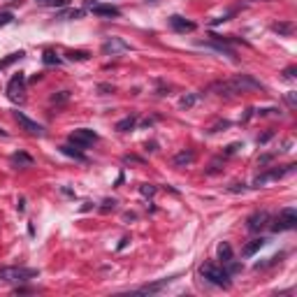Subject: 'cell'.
<instances>
[{
  "label": "cell",
  "instance_id": "6da1fadb",
  "mask_svg": "<svg viewBox=\"0 0 297 297\" xmlns=\"http://www.w3.org/2000/svg\"><path fill=\"white\" fill-rule=\"evenodd\" d=\"M200 274L205 276L207 281H209V283H214V285H221V288H228V285H230V274L225 272L223 267H219V265L207 262V265L200 267Z\"/></svg>",
  "mask_w": 297,
  "mask_h": 297
},
{
  "label": "cell",
  "instance_id": "7a4b0ae2",
  "mask_svg": "<svg viewBox=\"0 0 297 297\" xmlns=\"http://www.w3.org/2000/svg\"><path fill=\"white\" fill-rule=\"evenodd\" d=\"M37 276V269H24V267H0V281L17 283V281H28Z\"/></svg>",
  "mask_w": 297,
  "mask_h": 297
},
{
  "label": "cell",
  "instance_id": "3957f363",
  "mask_svg": "<svg viewBox=\"0 0 297 297\" xmlns=\"http://www.w3.org/2000/svg\"><path fill=\"white\" fill-rule=\"evenodd\" d=\"M7 97L12 100V103H24L26 97V77L21 72L14 74L10 79V84H7Z\"/></svg>",
  "mask_w": 297,
  "mask_h": 297
},
{
  "label": "cell",
  "instance_id": "277c9868",
  "mask_svg": "<svg viewBox=\"0 0 297 297\" xmlns=\"http://www.w3.org/2000/svg\"><path fill=\"white\" fill-rule=\"evenodd\" d=\"M295 225H297V212L292 209V207H288V209H283V212L276 216L272 230L274 232H283V230H292Z\"/></svg>",
  "mask_w": 297,
  "mask_h": 297
},
{
  "label": "cell",
  "instance_id": "5b68a950",
  "mask_svg": "<svg viewBox=\"0 0 297 297\" xmlns=\"http://www.w3.org/2000/svg\"><path fill=\"white\" fill-rule=\"evenodd\" d=\"M70 142H72L74 146H81V149H86V146L95 144L97 135L93 133V130H88V128H77V130H72V133H70Z\"/></svg>",
  "mask_w": 297,
  "mask_h": 297
},
{
  "label": "cell",
  "instance_id": "8992f818",
  "mask_svg": "<svg viewBox=\"0 0 297 297\" xmlns=\"http://www.w3.org/2000/svg\"><path fill=\"white\" fill-rule=\"evenodd\" d=\"M17 121H19V126L24 128L26 133H31V135H44V128L40 126V123L37 121H31V119H28V116L26 114H21V112H17Z\"/></svg>",
  "mask_w": 297,
  "mask_h": 297
},
{
  "label": "cell",
  "instance_id": "52a82bcc",
  "mask_svg": "<svg viewBox=\"0 0 297 297\" xmlns=\"http://www.w3.org/2000/svg\"><path fill=\"white\" fill-rule=\"evenodd\" d=\"M267 223H269V214L267 212H258V214H253L249 219V230L251 232H258V230H262V228H267Z\"/></svg>",
  "mask_w": 297,
  "mask_h": 297
},
{
  "label": "cell",
  "instance_id": "ba28073f",
  "mask_svg": "<svg viewBox=\"0 0 297 297\" xmlns=\"http://www.w3.org/2000/svg\"><path fill=\"white\" fill-rule=\"evenodd\" d=\"M128 49H130V44H126L123 42V40H119V37H112L110 42H105L103 44V51L105 54H119V51H128Z\"/></svg>",
  "mask_w": 297,
  "mask_h": 297
},
{
  "label": "cell",
  "instance_id": "9c48e42d",
  "mask_svg": "<svg viewBox=\"0 0 297 297\" xmlns=\"http://www.w3.org/2000/svg\"><path fill=\"white\" fill-rule=\"evenodd\" d=\"M170 26L174 28V31H179V33H190V31H195V24L193 21H186L183 17H179V14H174V17H170Z\"/></svg>",
  "mask_w": 297,
  "mask_h": 297
},
{
  "label": "cell",
  "instance_id": "30bf717a",
  "mask_svg": "<svg viewBox=\"0 0 297 297\" xmlns=\"http://www.w3.org/2000/svg\"><path fill=\"white\" fill-rule=\"evenodd\" d=\"M93 14H100V17H121V10H116L112 5H91Z\"/></svg>",
  "mask_w": 297,
  "mask_h": 297
},
{
  "label": "cell",
  "instance_id": "8fae6325",
  "mask_svg": "<svg viewBox=\"0 0 297 297\" xmlns=\"http://www.w3.org/2000/svg\"><path fill=\"white\" fill-rule=\"evenodd\" d=\"M193 158H195L193 151H181V153H176V156H174V165H176V167L190 165V163H193Z\"/></svg>",
  "mask_w": 297,
  "mask_h": 297
},
{
  "label": "cell",
  "instance_id": "7c38bea8",
  "mask_svg": "<svg viewBox=\"0 0 297 297\" xmlns=\"http://www.w3.org/2000/svg\"><path fill=\"white\" fill-rule=\"evenodd\" d=\"M219 260L232 262V246H230L228 242H221V244H219Z\"/></svg>",
  "mask_w": 297,
  "mask_h": 297
},
{
  "label": "cell",
  "instance_id": "4fadbf2b",
  "mask_svg": "<svg viewBox=\"0 0 297 297\" xmlns=\"http://www.w3.org/2000/svg\"><path fill=\"white\" fill-rule=\"evenodd\" d=\"M262 246H265V239H262V237H260V239H253L251 244H246V249H244V255H246V258H251V255L258 253Z\"/></svg>",
  "mask_w": 297,
  "mask_h": 297
},
{
  "label": "cell",
  "instance_id": "5bb4252c",
  "mask_svg": "<svg viewBox=\"0 0 297 297\" xmlns=\"http://www.w3.org/2000/svg\"><path fill=\"white\" fill-rule=\"evenodd\" d=\"M135 123H137V119L135 116H128V119H123V121L116 123V130H121V133H128V130H133Z\"/></svg>",
  "mask_w": 297,
  "mask_h": 297
},
{
  "label": "cell",
  "instance_id": "9a60e30c",
  "mask_svg": "<svg viewBox=\"0 0 297 297\" xmlns=\"http://www.w3.org/2000/svg\"><path fill=\"white\" fill-rule=\"evenodd\" d=\"M272 28L276 33H283V35H290V33H292V26L290 24H274Z\"/></svg>",
  "mask_w": 297,
  "mask_h": 297
},
{
  "label": "cell",
  "instance_id": "2e32d148",
  "mask_svg": "<svg viewBox=\"0 0 297 297\" xmlns=\"http://www.w3.org/2000/svg\"><path fill=\"white\" fill-rule=\"evenodd\" d=\"M61 151L65 153V156H72V158H77V160H86V158L81 156V153H79V151H74L72 146H61Z\"/></svg>",
  "mask_w": 297,
  "mask_h": 297
},
{
  "label": "cell",
  "instance_id": "e0dca14e",
  "mask_svg": "<svg viewBox=\"0 0 297 297\" xmlns=\"http://www.w3.org/2000/svg\"><path fill=\"white\" fill-rule=\"evenodd\" d=\"M140 193L144 195V197H153V195H156V186H151V183H144V186L140 188Z\"/></svg>",
  "mask_w": 297,
  "mask_h": 297
},
{
  "label": "cell",
  "instance_id": "ac0fdd59",
  "mask_svg": "<svg viewBox=\"0 0 297 297\" xmlns=\"http://www.w3.org/2000/svg\"><path fill=\"white\" fill-rule=\"evenodd\" d=\"M44 63H47V65H54V63H58L61 61V58H58V56L54 54V51H47V54H44V58H42Z\"/></svg>",
  "mask_w": 297,
  "mask_h": 297
},
{
  "label": "cell",
  "instance_id": "d6986e66",
  "mask_svg": "<svg viewBox=\"0 0 297 297\" xmlns=\"http://www.w3.org/2000/svg\"><path fill=\"white\" fill-rule=\"evenodd\" d=\"M70 58H72V61H86V58H88V54H86V51H70Z\"/></svg>",
  "mask_w": 297,
  "mask_h": 297
},
{
  "label": "cell",
  "instance_id": "ffe728a7",
  "mask_svg": "<svg viewBox=\"0 0 297 297\" xmlns=\"http://www.w3.org/2000/svg\"><path fill=\"white\" fill-rule=\"evenodd\" d=\"M12 163H26V165H31V158L24 156V153H17V156L12 158Z\"/></svg>",
  "mask_w": 297,
  "mask_h": 297
},
{
  "label": "cell",
  "instance_id": "44dd1931",
  "mask_svg": "<svg viewBox=\"0 0 297 297\" xmlns=\"http://www.w3.org/2000/svg\"><path fill=\"white\" fill-rule=\"evenodd\" d=\"M10 21H12V14H10V12L0 14V26H7V24H10Z\"/></svg>",
  "mask_w": 297,
  "mask_h": 297
},
{
  "label": "cell",
  "instance_id": "7402d4cb",
  "mask_svg": "<svg viewBox=\"0 0 297 297\" xmlns=\"http://www.w3.org/2000/svg\"><path fill=\"white\" fill-rule=\"evenodd\" d=\"M49 5H56V7H63V5H67V0H47Z\"/></svg>",
  "mask_w": 297,
  "mask_h": 297
},
{
  "label": "cell",
  "instance_id": "603a6c76",
  "mask_svg": "<svg viewBox=\"0 0 297 297\" xmlns=\"http://www.w3.org/2000/svg\"><path fill=\"white\" fill-rule=\"evenodd\" d=\"M269 137H272V133H265V135H262V137H258V142H267V140H269Z\"/></svg>",
  "mask_w": 297,
  "mask_h": 297
},
{
  "label": "cell",
  "instance_id": "cb8c5ba5",
  "mask_svg": "<svg viewBox=\"0 0 297 297\" xmlns=\"http://www.w3.org/2000/svg\"><path fill=\"white\" fill-rule=\"evenodd\" d=\"M0 135H3V137H5V135H7V133H5V130H3V128H0Z\"/></svg>",
  "mask_w": 297,
  "mask_h": 297
}]
</instances>
